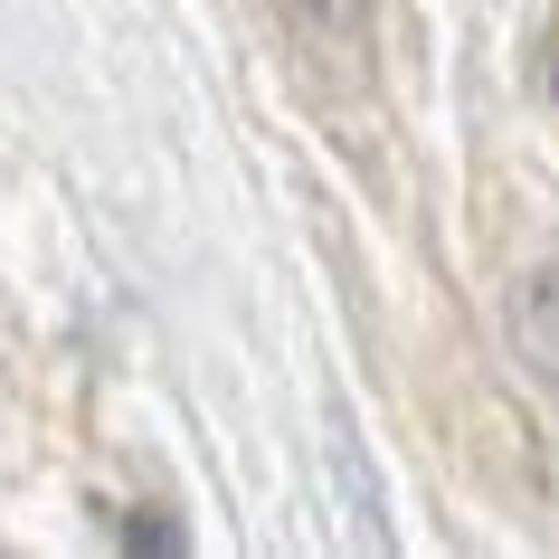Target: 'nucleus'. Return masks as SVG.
<instances>
[{
    "label": "nucleus",
    "instance_id": "nucleus-1",
    "mask_svg": "<svg viewBox=\"0 0 559 559\" xmlns=\"http://www.w3.org/2000/svg\"><path fill=\"white\" fill-rule=\"evenodd\" d=\"M502 332H512V352H522L531 380L559 389V265H531L522 285H512V304H502Z\"/></svg>",
    "mask_w": 559,
    "mask_h": 559
},
{
    "label": "nucleus",
    "instance_id": "nucleus-2",
    "mask_svg": "<svg viewBox=\"0 0 559 559\" xmlns=\"http://www.w3.org/2000/svg\"><path fill=\"white\" fill-rule=\"evenodd\" d=\"M275 10L313 58H360L370 48V0H275Z\"/></svg>",
    "mask_w": 559,
    "mask_h": 559
},
{
    "label": "nucleus",
    "instance_id": "nucleus-3",
    "mask_svg": "<svg viewBox=\"0 0 559 559\" xmlns=\"http://www.w3.org/2000/svg\"><path fill=\"white\" fill-rule=\"evenodd\" d=\"M123 540H133V550H180L171 522H123Z\"/></svg>",
    "mask_w": 559,
    "mask_h": 559
},
{
    "label": "nucleus",
    "instance_id": "nucleus-4",
    "mask_svg": "<svg viewBox=\"0 0 559 559\" xmlns=\"http://www.w3.org/2000/svg\"><path fill=\"white\" fill-rule=\"evenodd\" d=\"M540 86H550V105H559V38H550V58H540Z\"/></svg>",
    "mask_w": 559,
    "mask_h": 559
}]
</instances>
